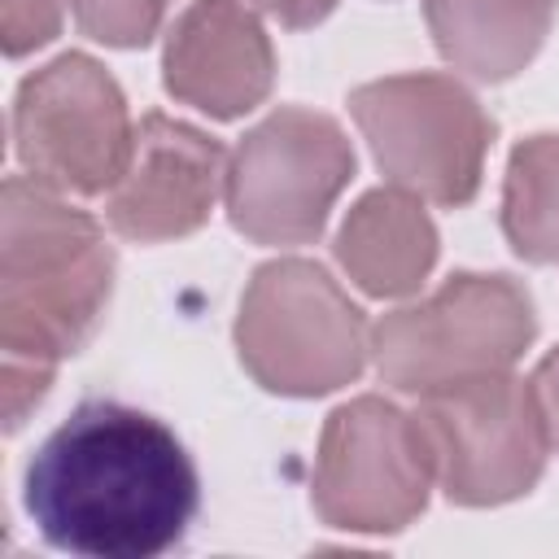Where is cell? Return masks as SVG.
Here are the masks:
<instances>
[{"label": "cell", "mask_w": 559, "mask_h": 559, "mask_svg": "<svg viewBox=\"0 0 559 559\" xmlns=\"http://www.w3.org/2000/svg\"><path fill=\"white\" fill-rule=\"evenodd\" d=\"M201 502L183 441L148 411L92 397L26 463L39 537L79 559H157L183 542Z\"/></svg>", "instance_id": "obj_1"}, {"label": "cell", "mask_w": 559, "mask_h": 559, "mask_svg": "<svg viewBox=\"0 0 559 559\" xmlns=\"http://www.w3.org/2000/svg\"><path fill=\"white\" fill-rule=\"evenodd\" d=\"M114 288V249L66 192L13 175L0 210V349L57 367L96 332Z\"/></svg>", "instance_id": "obj_2"}, {"label": "cell", "mask_w": 559, "mask_h": 559, "mask_svg": "<svg viewBox=\"0 0 559 559\" xmlns=\"http://www.w3.org/2000/svg\"><path fill=\"white\" fill-rule=\"evenodd\" d=\"M236 349L266 393L319 397L358 380L371 358V328L319 262L275 258L253 271L240 297Z\"/></svg>", "instance_id": "obj_3"}, {"label": "cell", "mask_w": 559, "mask_h": 559, "mask_svg": "<svg viewBox=\"0 0 559 559\" xmlns=\"http://www.w3.org/2000/svg\"><path fill=\"white\" fill-rule=\"evenodd\" d=\"M537 332L533 301L511 275H450L432 297L397 306L371 328L384 384L428 397L480 376L511 371Z\"/></svg>", "instance_id": "obj_4"}, {"label": "cell", "mask_w": 559, "mask_h": 559, "mask_svg": "<svg viewBox=\"0 0 559 559\" xmlns=\"http://www.w3.org/2000/svg\"><path fill=\"white\" fill-rule=\"evenodd\" d=\"M349 114L393 188L450 210L476 197L493 118L459 79L389 74L354 87Z\"/></svg>", "instance_id": "obj_5"}, {"label": "cell", "mask_w": 559, "mask_h": 559, "mask_svg": "<svg viewBox=\"0 0 559 559\" xmlns=\"http://www.w3.org/2000/svg\"><path fill=\"white\" fill-rule=\"evenodd\" d=\"M432 480L437 459L419 411L411 415L384 397H354L328 415L310 485L328 528L397 533L428 507Z\"/></svg>", "instance_id": "obj_6"}, {"label": "cell", "mask_w": 559, "mask_h": 559, "mask_svg": "<svg viewBox=\"0 0 559 559\" xmlns=\"http://www.w3.org/2000/svg\"><path fill=\"white\" fill-rule=\"evenodd\" d=\"M354 175L345 131L314 109L266 114L227 162V218L258 245H310Z\"/></svg>", "instance_id": "obj_7"}, {"label": "cell", "mask_w": 559, "mask_h": 559, "mask_svg": "<svg viewBox=\"0 0 559 559\" xmlns=\"http://www.w3.org/2000/svg\"><path fill=\"white\" fill-rule=\"evenodd\" d=\"M13 144L31 179L57 192L100 197L118 183L135 127L105 66L66 52L17 87Z\"/></svg>", "instance_id": "obj_8"}, {"label": "cell", "mask_w": 559, "mask_h": 559, "mask_svg": "<svg viewBox=\"0 0 559 559\" xmlns=\"http://www.w3.org/2000/svg\"><path fill=\"white\" fill-rule=\"evenodd\" d=\"M437 485L459 507H498L528 493L546 467V424L528 380L480 376L419 397Z\"/></svg>", "instance_id": "obj_9"}, {"label": "cell", "mask_w": 559, "mask_h": 559, "mask_svg": "<svg viewBox=\"0 0 559 559\" xmlns=\"http://www.w3.org/2000/svg\"><path fill=\"white\" fill-rule=\"evenodd\" d=\"M227 148L205 131L148 114L135 127L131 157L105 192V218L118 236L157 245L197 231L227 188Z\"/></svg>", "instance_id": "obj_10"}, {"label": "cell", "mask_w": 559, "mask_h": 559, "mask_svg": "<svg viewBox=\"0 0 559 559\" xmlns=\"http://www.w3.org/2000/svg\"><path fill=\"white\" fill-rule=\"evenodd\" d=\"M162 79L179 105L227 122L266 100L275 48L258 13L240 0H192L166 35Z\"/></svg>", "instance_id": "obj_11"}, {"label": "cell", "mask_w": 559, "mask_h": 559, "mask_svg": "<svg viewBox=\"0 0 559 559\" xmlns=\"http://www.w3.org/2000/svg\"><path fill=\"white\" fill-rule=\"evenodd\" d=\"M341 271L371 297L415 293L437 262V227L419 197L402 188L367 192L336 231Z\"/></svg>", "instance_id": "obj_12"}, {"label": "cell", "mask_w": 559, "mask_h": 559, "mask_svg": "<svg viewBox=\"0 0 559 559\" xmlns=\"http://www.w3.org/2000/svg\"><path fill=\"white\" fill-rule=\"evenodd\" d=\"M555 9L559 0H424L437 52L480 83L520 74L546 44Z\"/></svg>", "instance_id": "obj_13"}, {"label": "cell", "mask_w": 559, "mask_h": 559, "mask_svg": "<svg viewBox=\"0 0 559 559\" xmlns=\"http://www.w3.org/2000/svg\"><path fill=\"white\" fill-rule=\"evenodd\" d=\"M502 231L524 262H559V135H533L511 153Z\"/></svg>", "instance_id": "obj_14"}, {"label": "cell", "mask_w": 559, "mask_h": 559, "mask_svg": "<svg viewBox=\"0 0 559 559\" xmlns=\"http://www.w3.org/2000/svg\"><path fill=\"white\" fill-rule=\"evenodd\" d=\"M175 0H70V13L83 35L109 48H140L148 44Z\"/></svg>", "instance_id": "obj_15"}, {"label": "cell", "mask_w": 559, "mask_h": 559, "mask_svg": "<svg viewBox=\"0 0 559 559\" xmlns=\"http://www.w3.org/2000/svg\"><path fill=\"white\" fill-rule=\"evenodd\" d=\"M61 31V0H0V39L9 57L44 48Z\"/></svg>", "instance_id": "obj_16"}, {"label": "cell", "mask_w": 559, "mask_h": 559, "mask_svg": "<svg viewBox=\"0 0 559 559\" xmlns=\"http://www.w3.org/2000/svg\"><path fill=\"white\" fill-rule=\"evenodd\" d=\"M57 367L44 362H26V358H4L0 367V406H4V428L17 432L26 424V415L44 402L48 384H52Z\"/></svg>", "instance_id": "obj_17"}, {"label": "cell", "mask_w": 559, "mask_h": 559, "mask_svg": "<svg viewBox=\"0 0 559 559\" xmlns=\"http://www.w3.org/2000/svg\"><path fill=\"white\" fill-rule=\"evenodd\" d=\"M533 397H537V411H542V424H546V437H550V450H559V349H550L537 371H533Z\"/></svg>", "instance_id": "obj_18"}, {"label": "cell", "mask_w": 559, "mask_h": 559, "mask_svg": "<svg viewBox=\"0 0 559 559\" xmlns=\"http://www.w3.org/2000/svg\"><path fill=\"white\" fill-rule=\"evenodd\" d=\"M253 4L262 13H271L280 26H293V31L314 26V22H323L336 9V0H253Z\"/></svg>", "instance_id": "obj_19"}]
</instances>
